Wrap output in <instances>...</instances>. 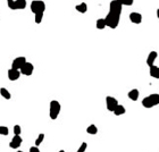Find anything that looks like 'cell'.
Returning <instances> with one entry per match:
<instances>
[{
    "label": "cell",
    "mask_w": 159,
    "mask_h": 152,
    "mask_svg": "<svg viewBox=\"0 0 159 152\" xmlns=\"http://www.w3.org/2000/svg\"><path fill=\"white\" fill-rule=\"evenodd\" d=\"M123 6L119 4L117 0H113L109 5V13L105 18L106 26L110 29H116L121 21V15H122Z\"/></svg>",
    "instance_id": "obj_1"
},
{
    "label": "cell",
    "mask_w": 159,
    "mask_h": 152,
    "mask_svg": "<svg viewBox=\"0 0 159 152\" xmlns=\"http://www.w3.org/2000/svg\"><path fill=\"white\" fill-rule=\"evenodd\" d=\"M60 110H62V106L57 100H52L50 102V107H49V116L52 120L57 119V117L59 116Z\"/></svg>",
    "instance_id": "obj_2"
},
{
    "label": "cell",
    "mask_w": 159,
    "mask_h": 152,
    "mask_svg": "<svg viewBox=\"0 0 159 152\" xmlns=\"http://www.w3.org/2000/svg\"><path fill=\"white\" fill-rule=\"evenodd\" d=\"M159 103V94H150L149 96H145L142 100V106L145 108H152Z\"/></svg>",
    "instance_id": "obj_3"
},
{
    "label": "cell",
    "mask_w": 159,
    "mask_h": 152,
    "mask_svg": "<svg viewBox=\"0 0 159 152\" xmlns=\"http://www.w3.org/2000/svg\"><path fill=\"white\" fill-rule=\"evenodd\" d=\"M46 10V4L42 0H34L31 2V11L35 14H43Z\"/></svg>",
    "instance_id": "obj_4"
},
{
    "label": "cell",
    "mask_w": 159,
    "mask_h": 152,
    "mask_svg": "<svg viewBox=\"0 0 159 152\" xmlns=\"http://www.w3.org/2000/svg\"><path fill=\"white\" fill-rule=\"evenodd\" d=\"M33 71H34L33 65H32L31 63H29V61H26V63L21 67V69H19L21 74L26 75V76H31L32 73H33Z\"/></svg>",
    "instance_id": "obj_5"
},
{
    "label": "cell",
    "mask_w": 159,
    "mask_h": 152,
    "mask_svg": "<svg viewBox=\"0 0 159 152\" xmlns=\"http://www.w3.org/2000/svg\"><path fill=\"white\" fill-rule=\"evenodd\" d=\"M106 104H107L108 110L113 112L114 111V109L116 108V106L118 104V100H117L116 98H114V96L108 95L107 98H106Z\"/></svg>",
    "instance_id": "obj_6"
},
{
    "label": "cell",
    "mask_w": 159,
    "mask_h": 152,
    "mask_svg": "<svg viewBox=\"0 0 159 152\" xmlns=\"http://www.w3.org/2000/svg\"><path fill=\"white\" fill-rule=\"evenodd\" d=\"M26 63L25 57H17L15 59L13 60V64H11V68H15V69H21V67Z\"/></svg>",
    "instance_id": "obj_7"
},
{
    "label": "cell",
    "mask_w": 159,
    "mask_h": 152,
    "mask_svg": "<svg viewBox=\"0 0 159 152\" xmlns=\"http://www.w3.org/2000/svg\"><path fill=\"white\" fill-rule=\"evenodd\" d=\"M7 75H8V78H9L10 81H16V80H18L19 76H21V72H19V69L10 68V69H8Z\"/></svg>",
    "instance_id": "obj_8"
},
{
    "label": "cell",
    "mask_w": 159,
    "mask_h": 152,
    "mask_svg": "<svg viewBox=\"0 0 159 152\" xmlns=\"http://www.w3.org/2000/svg\"><path fill=\"white\" fill-rule=\"evenodd\" d=\"M22 137L19 136V135H15V136L13 137V140L10 141V143H9V146H10L11 149H17L21 146V144H22Z\"/></svg>",
    "instance_id": "obj_9"
},
{
    "label": "cell",
    "mask_w": 159,
    "mask_h": 152,
    "mask_svg": "<svg viewBox=\"0 0 159 152\" xmlns=\"http://www.w3.org/2000/svg\"><path fill=\"white\" fill-rule=\"evenodd\" d=\"M129 21L134 24H140L142 22V15L140 13H131L129 14Z\"/></svg>",
    "instance_id": "obj_10"
},
{
    "label": "cell",
    "mask_w": 159,
    "mask_h": 152,
    "mask_svg": "<svg viewBox=\"0 0 159 152\" xmlns=\"http://www.w3.org/2000/svg\"><path fill=\"white\" fill-rule=\"evenodd\" d=\"M157 56H158V52H157V51H151L150 53H149L148 59H147V64H148L149 67L153 65V63H155V60H156V58H157Z\"/></svg>",
    "instance_id": "obj_11"
},
{
    "label": "cell",
    "mask_w": 159,
    "mask_h": 152,
    "mask_svg": "<svg viewBox=\"0 0 159 152\" xmlns=\"http://www.w3.org/2000/svg\"><path fill=\"white\" fill-rule=\"evenodd\" d=\"M113 112H114L116 116H121V115H124V114H125L126 109H125V107H124V106H122V104H117Z\"/></svg>",
    "instance_id": "obj_12"
},
{
    "label": "cell",
    "mask_w": 159,
    "mask_h": 152,
    "mask_svg": "<svg viewBox=\"0 0 159 152\" xmlns=\"http://www.w3.org/2000/svg\"><path fill=\"white\" fill-rule=\"evenodd\" d=\"M127 95H129V98L131 99V100L137 101V99H139V95H140V93H139V90L133 89V90H131V91H129Z\"/></svg>",
    "instance_id": "obj_13"
},
{
    "label": "cell",
    "mask_w": 159,
    "mask_h": 152,
    "mask_svg": "<svg viewBox=\"0 0 159 152\" xmlns=\"http://www.w3.org/2000/svg\"><path fill=\"white\" fill-rule=\"evenodd\" d=\"M0 94H1V96H2L4 99H6V100H10L11 94L6 88H1V89H0Z\"/></svg>",
    "instance_id": "obj_14"
},
{
    "label": "cell",
    "mask_w": 159,
    "mask_h": 152,
    "mask_svg": "<svg viewBox=\"0 0 159 152\" xmlns=\"http://www.w3.org/2000/svg\"><path fill=\"white\" fill-rule=\"evenodd\" d=\"M150 76L155 78H159V67L157 66H150Z\"/></svg>",
    "instance_id": "obj_15"
},
{
    "label": "cell",
    "mask_w": 159,
    "mask_h": 152,
    "mask_svg": "<svg viewBox=\"0 0 159 152\" xmlns=\"http://www.w3.org/2000/svg\"><path fill=\"white\" fill-rule=\"evenodd\" d=\"M75 9L78 11V13H81V14H84V13H86V10H88V5L85 4V2H82V4L78 5L76 7H75Z\"/></svg>",
    "instance_id": "obj_16"
},
{
    "label": "cell",
    "mask_w": 159,
    "mask_h": 152,
    "mask_svg": "<svg viewBox=\"0 0 159 152\" xmlns=\"http://www.w3.org/2000/svg\"><path fill=\"white\" fill-rule=\"evenodd\" d=\"M16 9H24L26 7V0H15Z\"/></svg>",
    "instance_id": "obj_17"
},
{
    "label": "cell",
    "mask_w": 159,
    "mask_h": 152,
    "mask_svg": "<svg viewBox=\"0 0 159 152\" xmlns=\"http://www.w3.org/2000/svg\"><path fill=\"white\" fill-rule=\"evenodd\" d=\"M96 26L98 30H104L105 27H106V22H105V18H100L97 21L96 23Z\"/></svg>",
    "instance_id": "obj_18"
},
{
    "label": "cell",
    "mask_w": 159,
    "mask_h": 152,
    "mask_svg": "<svg viewBox=\"0 0 159 152\" xmlns=\"http://www.w3.org/2000/svg\"><path fill=\"white\" fill-rule=\"evenodd\" d=\"M86 132L89 134H92V135H94V134L98 133V128H97V126L94 125V124H91L88 128H86Z\"/></svg>",
    "instance_id": "obj_19"
},
{
    "label": "cell",
    "mask_w": 159,
    "mask_h": 152,
    "mask_svg": "<svg viewBox=\"0 0 159 152\" xmlns=\"http://www.w3.org/2000/svg\"><path fill=\"white\" fill-rule=\"evenodd\" d=\"M122 6H132L134 0H117Z\"/></svg>",
    "instance_id": "obj_20"
},
{
    "label": "cell",
    "mask_w": 159,
    "mask_h": 152,
    "mask_svg": "<svg viewBox=\"0 0 159 152\" xmlns=\"http://www.w3.org/2000/svg\"><path fill=\"white\" fill-rule=\"evenodd\" d=\"M43 140H45V134L40 133L39 134V136H38V138L35 140V145H40L41 143L43 142Z\"/></svg>",
    "instance_id": "obj_21"
},
{
    "label": "cell",
    "mask_w": 159,
    "mask_h": 152,
    "mask_svg": "<svg viewBox=\"0 0 159 152\" xmlns=\"http://www.w3.org/2000/svg\"><path fill=\"white\" fill-rule=\"evenodd\" d=\"M7 5L9 9L11 10H16V7H15V0H7Z\"/></svg>",
    "instance_id": "obj_22"
},
{
    "label": "cell",
    "mask_w": 159,
    "mask_h": 152,
    "mask_svg": "<svg viewBox=\"0 0 159 152\" xmlns=\"http://www.w3.org/2000/svg\"><path fill=\"white\" fill-rule=\"evenodd\" d=\"M42 18H43V14H35V17H34V21L37 24H40L42 22Z\"/></svg>",
    "instance_id": "obj_23"
},
{
    "label": "cell",
    "mask_w": 159,
    "mask_h": 152,
    "mask_svg": "<svg viewBox=\"0 0 159 152\" xmlns=\"http://www.w3.org/2000/svg\"><path fill=\"white\" fill-rule=\"evenodd\" d=\"M9 131H8V127L6 126H0V135H8Z\"/></svg>",
    "instance_id": "obj_24"
},
{
    "label": "cell",
    "mask_w": 159,
    "mask_h": 152,
    "mask_svg": "<svg viewBox=\"0 0 159 152\" xmlns=\"http://www.w3.org/2000/svg\"><path fill=\"white\" fill-rule=\"evenodd\" d=\"M21 133H22L21 126H19V125H15V126H14V134H15V135H19Z\"/></svg>",
    "instance_id": "obj_25"
},
{
    "label": "cell",
    "mask_w": 159,
    "mask_h": 152,
    "mask_svg": "<svg viewBox=\"0 0 159 152\" xmlns=\"http://www.w3.org/2000/svg\"><path fill=\"white\" fill-rule=\"evenodd\" d=\"M86 146H88L86 142H83V143L80 145V148H78V152H85V150H86Z\"/></svg>",
    "instance_id": "obj_26"
},
{
    "label": "cell",
    "mask_w": 159,
    "mask_h": 152,
    "mask_svg": "<svg viewBox=\"0 0 159 152\" xmlns=\"http://www.w3.org/2000/svg\"><path fill=\"white\" fill-rule=\"evenodd\" d=\"M30 152H40V150L38 146H32V148H30Z\"/></svg>",
    "instance_id": "obj_27"
},
{
    "label": "cell",
    "mask_w": 159,
    "mask_h": 152,
    "mask_svg": "<svg viewBox=\"0 0 159 152\" xmlns=\"http://www.w3.org/2000/svg\"><path fill=\"white\" fill-rule=\"evenodd\" d=\"M59 152H65V150H60V151Z\"/></svg>",
    "instance_id": "obj_28"
},
{
    "label": "cell",
    "mask_w": 159,
    "mask_h": 152,
    "mask_svg": "<svg viewBox=\"0 0 159 152\" xmlns=\"http://www.w3.org/2000/svg\"><path fill=\"white\" fill-rule=\"evenodd\" d=\"M17 152H23V151H17Z\"/></svg>",
    "instance_id": "obj_29"
}]
</instances>
